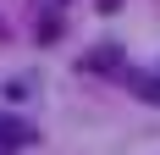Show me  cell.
Listing matches in <instances>:
<instances>
[{
    "label": "cell",
    "mask_w": 160,
    "mask_h": 155,
    "mask_svg": "<svg viewBox=\"0 0 160 155\" xmlns=\"http://www.w3.org/2000/svg\"><path fill=\"white\" fill-rule=\"evenodd\" d=\"M22 144H33V122L17 111H0V150H22Z\"/></svg>",
    "instance_id": "cell-1"
},
{
    "label": "cell",
    "mask_w": 160,
    "mask_h": 155,
    "mask_svg": "<svg viewBox=\"0 0 160 155\" xmlns=\"http://www.w3.org/2000/svg\"><path fill=\"white\" fill-rule=\"evenodd\" d=\"M83 67H88V72H105V67H122V50H116V45H99V50H94V56H88Z\"/></svg>",
    "instance_id": "cell-2"
},
{
    "label": "cell",
    "mask_w": 160,
    "mask_h": 155,
    "mask_svg": "<svg viewBox=\"0 0 160 155\" xmlns=\"http://www.w3.org/2000/svg\"><path fill=\"white\" fill-rule=\"evenodd\" d=\"M132 89L144 94V100H160V72H155V78H132Z\"/></svg>",
    "instance_id": "cell-3"
},
{
    "label": "cell",
    "mask_w": 160,
    "mask_h": 155,
    "mask_svg": "<svg viewBox=\"0 0 160 155\" xmlns=\"http://www.w3.org/2000/svg\"><path fill=\"white\" fill-rule=\"evenodd\" d=\"M44 6H61V0H44Z\"/></svg>",
    "instance_id": "cell-4"
}]
</instances>
